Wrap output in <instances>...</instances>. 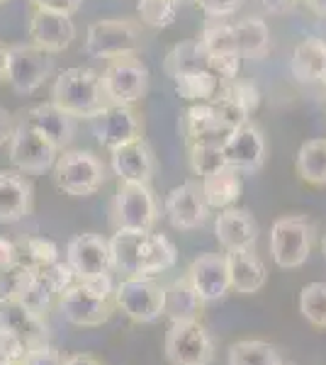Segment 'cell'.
<instances>
[{
    "label": "cell",
    "mask_w": 326,
    "mask_h": 365,
    "mask_svg": "<svg viewBox=\"0 0 326 365\" xmlns=\"http://www.w3.org/2000/svg\"><path fill=\"white\" fill-rule=\"evenodd\" d=\"M108 244L112 268L124 275H156L170 270L178 261L175 246L163 234L117 229Z\"/></svg>",
    "instance_id": "1"
},
{
    "label": "cell",
    "mask_w": 326,
    "mask_h": 365,
    "mask_svg": "<svg viewBox=\"0 0 326 365\" xmlns=\"http://www.w3.org/2000/svg\"><path fill=\"white\" fill-rule=\"evenodd\" d=\"M49 344L44 317L27 309L17 297H0V358L22 361L25 353Z\"/></svg>",
    "instance_id": "2"
},
{
    "label": "cell",
    "mask_w": 326,
    "mask_h": 365,
    "mask_svg": "<svg viewBox=\"0 0 326 365\" xmlns=\"http://www.w3.org/2000/svg\"><path fill=\"white\" fill-rule=\"evenodd\" d=\"M110 273L91 280H76L58 295V312L76 327H100L115 312Z\"/></svg>",
    "instance_id": "3"
},
{
    "label": "cell",
    "mask_w": 326,
    "mask_h": 365,
    "mask_svg": "<svg viewBox=\"0 0 326 365\" xmlns=\"http://www.w3.org/2000/svg\"><path fill=\"white\" fill-rule=\"evenodd\" d=\"M51 103L58 105L71 117L88 120L108 103L103 93V83H100V73L86 66L61 71L56 76L54 86H51Z\"/></svg>",
    "instance_id": "4"
},
{
    "label": "cell",
    "mask_w": 326,
    "mask_h": 365,
    "mask_svg": "<svg viewBox=\"0 0 326 365\" xmlns=\"http://www.w3.org/2000/svg\"><path fill=\"white\" fill-rule=\"evenodd\" d=\"M115 307H120L129 319L151 324L163 317L165 287L153 275H127L112 292Z\"/></svg>",
    "instance_id": "5"
},
{
    "label": "cell",
    "mask_w": 326,
    "mask_h": 365,
    "mask_svg": "<svg viewBox=\"0 0 326 365\" xmlns=\"http://www.w3.org/2000/svg\"><path fill=\"white\" fill-rule=\"evenodd\" d=\"M54 180L71 197L96 195L105 182V166L91 151H63L54 161Z\"/></svg>",
    "instance_id": "6"
},
{
    "label": "cell",
    "mask_w": 326,
    "mask_h": 365,
    "mask_svg": "<svg viewBox=\"0 0 326 365\" xmlns=\"http://www.w3.org/2000/svg\"><path fill=\"white\" fill-rule=\"evenodd\" d=\"M141 46V29L134 20H98L88 27L86 54L91 58L136 56Z\"/></svg>",
    "instance_id": "7"
},
{
    "label": "cell",
    "mask_w": 326,
    "mask_h": 365,
    "mask_svg": "<svg viewBox=\"0 0 326 365\" xmlns=\"http://www.w3.org/2000/svg\"><path fill=\"white\" fill-rule=\"evenodd\" d=\"M54 71V58L49 51L34 44H15L8 46V61H5V81L13 86L20 96H32Z\"/></svg>",
    "instance_id": "8"
},
{
    "label": "cell",
    "mask_w": 326,
    "mask_h": 365,
    "mask_svg": "<svg viewBox=\"0 0 326 365\" xmlns=\"http://www.w3.org/2000/svg\"><path fill=\"white\" fill-rule=\"evenodd\" d=\"M314 244V227L307 217H282L270 229V256L277 268H300L307 263Z\"/></svg>",
    "instance_id": "9"
},
{
    "label": "cell",
    "mask_w": 326,
    "mask_h": 365,
    "mask_svg": "<svg viewBox=\"0 0 326 365\" xmlns=\"http://www.w3.org/2000/svg\"><path fill=\"white\" fill-rule=\"evenodd\" d=\"M165 361L170 365H212L215 344L210 331L198 322H170L165 331Z\"/></svg>",
    "instance_id": "10"
},
{
    "label": "cell",
    "mask_w": 326,
    "mask_h": 365,
    "mask_svg": "<svg viewBox=\"0 0 326 365\" xmlns=\"http://www.w3.org/2000/svg\"><path fill=\"white\" fill-rule=\"evenodd\" d=\"M100 83L108 103L134 105L149 91V68L136 56L110 58L105 71L100 73Z\"/></svg>",
    "instance_id": "11"
},
{
    "label": "cell",
    "mask_w": 326,
    "mask_h": 365,
    "mask_svg": "<svg viewBox=\"0 0 326 365\" xmlns=\"http://www.w3.org/2000/svg\"><path fill=\"white\" fill-rule=\"evenodd\" d=\"M112 220L117 229H141L151 232L158 220V202L146 182H120L115 195Z\"/></svg>",
    "instance_id": "12"
},
{
    "label": "cell",
    "mask_w": 326,
    "mask_h": 365,
    "mask_svg": "<svg viewBox=\"0 0 326 365\" xmlns=\"http://www.w3.org/2000/svg\"><path fill=\"white\" fill-rule=\"evenodd\" d=\"M88 122H91V132L98 144L110 151L141 137V122L129 105L105 103L98 113L88 117Z\"/></svg>",
    "instance_id": "13"
},
{
    "label": "cell",
    "mask_w": 326,
    "mask_h": 365,
    "mask_svg": "<svg viewBox=\"0 0 326 365\" xmlns=\"http://www.w3.org/2000/svg\"><path fill=\"white\" fill-rule=\"evenodd\" d=\"M10 146V161L17 170L22 173H44L54 166L58 149L51 141H46L39 132H34L32 127L25 122H17L13 129V137L8 141Z\"/></svg>",
    "instance_id": "14"
},
{
    "label": "cell",
    "mask_w": 326,
    "mask_h": 365,
    "mask_svg": "<svg viewBox=\"0 0 326 365\" xmlns=\"http://www.w3.org/2000/svg\"><path fill=\"white\" fill-rule=\"evenodd\" d=\"M66 263L73 270L76 280H91L108 275L112 268L110 244L98 234H78L66 246Z\"/></svg>",
    "instance_id": "15"
},
{
    "label": "cell",
    "mask_w": 326,
    "mask_h": 365,
    "mask_svg": "<svg viewBox=\"0 0 326 365\" xmlns=\"http://www.w3.org/2000/svg\"><path fill=\"white\" fill-rule=\"evenodd\" d=\"M165 217L175 229L180 232H193V229H200L207 222V215H210V207L205 202L203 187L195 180H185L178 187L168 192L165 197Z\"/></svg>",
    "instance_id": "16"
},
{
    "label": "cell",
    "mask_w": 326,
    "mask_h": 365,
    "mask_svg": "<svg viewBox=\"0 0 326 365\" xmlns=\"http://www.w3.org/2000/svg\"><path fill=\"white\" fill-rule=\"evenodd\" d=\"M222 154L227 166L241 170V173H253L265 161L263 132L258 127H253L251 122L231 129L222 141Z\"/></svg>",
    "instance_id": "17"
},
{
    "label": "cell",
    "mask_w": 326,
    "mask_h": 365,
    "mask_svg": "<svg viewBox=\"0 0 326 365\" xmlns=\"http://www.w3.org/2000/svg\"><path fill=\"white\" fill-rule=\"evenodd\" d=\"M188 278L205 304L222 299L231 287L224 253H200L188 268Z\"/></svg>",
    "instance_id": "18"
},
{
    "label": "cell",
    "mask_w": 326,
    "mask_h": 365,
    "mask_svg": "<svg viewBox=\"0 0 326 365\" xmlns=\"http://www.w3.org/2000/svg\"><path fill=\"white\" fill-rule=\"evenodd\" d=\"M29 39L39 49L58 54V51L68 49L76 39V25L68 15L34 8L32 17H29Z\"/></svg>",
    "instance_id": "19"
},
{
    "label": "cell",
    "mask_w": 326,
    "mask_h": 365,
    "mask_svg": "<svg viewBox=\"0 0 326 365\" xmlns=\"http://www.w3.org/2000/svg\"><path fill=\"white\" fill-rule=\"evenodd\" d=\"M110 154L112 173L120 178V182H146L149 185L153 170H156V158L144 139L139 137L127 141V144L112 149Z\"/></svg>",
    "instance_id": "20"
},
{
    "label": "cell",
    "mask_w": 326,
    "mask_h": 365,
    "mask_svg": "<svg viewBox=\"0 0 326 365\" xmlns=\"http://www.w3.org/2000/svg\"><path fill=\"white\" fill-rule=\"evenodd\" d=\"M22 122L32 127L34 132H39L46 141H51L58 151L66 149L76 137V117L63 113L54 103H41L29 108Z\"/></svg>",
    "instance_id": "21"
},
{
    "label": "cell",
    "mask_w": 326,
    "mask_h": 365,
    "mask_svg": "<svg viewBox=\"0 0 326 365\" xmlns=\"http://www.w3.org/2000/svg\"><path fill=\"white\" fill-rule=\"evenodd\" d=\"M217 241L224 246V251L231 249H253L258 241V225L248 210L227 207L219 210L215 222Z\"/></svg>",
    "instance_id": "22"
},
{
    "label": "cell",
    "mask_w": 326,
    "mask_h": 365,
    "mask_svg": "<svg viewBox=\"0 0 326 365\" xmlns=\"http://www.w3.org/2000/svg\"><path fill=\"white\" fill-rule=\"evenodd\" d=\"M32 212V185L15 170H0V225H17Z\"/></svg>",
    "instance_id": "23"
},
{
    "label": "cell",
    "mask_w": 326,
    "mask_h": 365,
    "mask_svg": "<svg viewBox=\"0 0 326 365\" xmlns=\"http://www.w3.org/2000/svg\"><path fill=\"white\" fill-rule=\"evenodd\" d=\"M229 270V285L241 295H253L268 280V270L253 249H231L224 253Z\"/></svg>",
    "instance_id": "24"
},
{
    "label": "cell",
    "mask_w": 326,
    "mask_h": 365,
    "mask_svg": "<svg viewBox=\"0 0 326 365\" xmlns=\"http://www.w3.org/2000/svg\"><path fill=\"white\" fill-rule=\"evenodd\" d=\"M200 187H203L207 207L227 210L239 202L241 192H244V180H241V170H236L231 166H222V168L212 170V173L203 175Z\"/></svg>",
    "instance_id": "25"
},
{
    "label": "cell",
    "mask_w": 326,
    "mask_h": 365,
    "mask_svg": "<svg viewBox=\"0 0 326 365\" xmlns=\"http://www.w3.org/2000/svg\"><path fill=\"white\" fill-rule=\"evenodd\" d=\"M180 134L185 139V144H203V141H210V144H222L224 137H227V129L219 127L215 113H212L210 103H193L190 108L183 113L180 117Z\"/></svg>",
    "instance_id": "26"
},
{
    "label": "cell",
    "mask_w": 326,
    "mask_h": 365,
    "mask_svg": "<svg viewBox=\"0 0 326 365\" xmlns=\"http://www.w3.org/2000/svg\"><path fill=\"white\" fill-rule=\"evenodd\" d=\"M205 302L200 299L198 290L190 282V278L180 275L165 287V304H163V314L170 322H198L203 314Z\"/></svg>",
    "instance_id": "27"
},
{
    "label": "cell",
    "mask_w": 326,
    "mask_h": 365,
    "mask_svg": "<svg viewBox=\"0 0 326 365\" xmlns=\"http://www.w3.org/2000/svg\"><path fill=\"white\" fill-rule=\"evenodd\" d=\"M195 71H210V54L200 39H188V42L175 44L163 61V73L173 81L178 76L195 73Z\"/></svg>",
    "instance_id": "28"
},
{
    "label": "cell",
    "mask_w": 326,
    "mask_h": 365,
    "mask_svg": "<svg viewBox=\"0 0 326 365\" xmlns=\"http://www.w3.org/2000/svg\"><path fill=\"white\" fill-rule=\"evenodd\" d=\"M234 27V44L236 54L241 58H263L270 49V32L260 17H246L239 20Z\"/></svg>",
    "instance_id": "29"
},
{
    "label": "cell",
    "mask_w": 326,
    "mask_h": 365,
    "mask_svg": "<svg viewBox=\"0 0 326 365\" xmlns=\"http://www.w3.org/2000/svg\"><path fill=\"white\" fill-rule=\"evenodd\" d=\"M56 295L58 292L54 290V285L49 282V278L44 275V270L25 268L22 280H20V285H17L13 297L20 299L27 309H32V312H37V314L44 317V312L49 309L51 299H54Z\"/></svg>",
    "instance_id": "30"
},
{
    "label": "cell",
    "mask_w": 326,
    "mask_h": 365,
    "mask_svg": "<svg viewBox=\"0 0 326 365\" xmlns=\"http://www.w3.org/2000/svg\"><path fill=\"white\" fill-rule=\"evenodd\" d=\"M326 61V44L317 37H307L305 42H300L292 51V68L295 78L302 83H314V81L322 78Z\"/></svg>",
    "instance_id": "31"
},
{
    "label": "cell",
    "mask_w": 326,
    "mask_h": 365,
    "mask_svg": "<svg viewBox=\"0 0 326 365\" xmlns=\"http://www.w3.org/2000/svg\"><path fill=\"white\" fill-rule=\"evenodd\" d=\"M297 175L310 185H326V139H310L300 146Z\"/></svg>",
    "instance_id": "32"
},
{
    "label": "cell",
    "mask_w": 326,
    "mask_h": 365,
    "mask_svg": "<svg viewBox=\"0 0 326 365\" xmlns=\"http://www.w3.org/2000/svg\"><path fill=\"white\" fill-rule=\"evenodd\" d=\"M229 365H282L280 351L272 344L256 339H246V341H236L229 346Z\"/></svg>",
    "instance_id": "33"
},
{
    "label": "cell",
    "mask_w": 326,
    "mask_h": 365,
    "mask_svg": "<svg viewBox=\"0 0 326 365\" xmlns=\"http://www.w3.org/2000/svg\"><path fill=\"white\" fill-rule=\"evenodd\" d=\"M219 78L212 71H195L175 78V93L178 98L188 100V103H210L219 93Z\"/></svg>",
    "instance_id": "34"
},
{
    "label": "cell",
    "mask_w": 326,
    "mask_h": 365,
    "mask_svg": "<svg viewBox=\"0 0 326 365\" xmlns=\"http://www.w3.org/2000/svg\"><path fill=\"white\" fill-rule=\"evenodd\" d=\"M17 249V263L25 268H46L54 261H58V249L51 239L44 237H25L15 244Z\"/></svg>",
    "instance_id": "35"
},
{
    "label": "cell",
    "mask_w": 326,
    "mask_h": 365,
    "mask_svg": "<svg viewBox=\"0 0 326 365\" xmlns=\"http://www.w3.org/2000/svg\"><path fill=\"white\" fill-rule=\"evenodd\" d=\"M300 312L312 327L326 329V282H310L302 287Z\"/></svg>",
    "instance_id": "36"
},
{
    "label": "cell",
    "mask_w": 326,
    "mask_h": 365,
    "mask_svg": "<svg viewBox=\"0 0 326 365\" xmlns=\"http://www.w3.org/2000/svg\"><path fill=\"white\" fill-rule=\"evenodd\" d=\"M136 10H139V17L144 25L163 29L175 22L180 3L178 0H139Z\"/></svg>",
    "instance_id": "37"
},
{
    "label": "cell",
    "mask_w": 326,
    "mask_h": 365,
    "mask_svg": "<svg viewBox=\"0 0 326 365\" xmlns=\"http://www.w3.org/2000/svg\"><path fill=\"white\" fill-rule=\"evenodd\" d=\"M190 151V166L195 170V175H207L212 170L227 166L224 161V154H222V144H210V141H203V144H190L188 146Z\"/></svg>",
    "instance_id": "38"
},
{
    "label": "cell",
    "mask_w": 326,
    "mask_h": 365,
    "mask_svg": "<svg viewBox=\"0 0 326 365\" xmlns=\"http://www.w3.org/2000/svg\"><path fill=\"white\" fill-rule=\"evenodd\" d=\"M210 105H212V113H215L219 127L227 129V132L248 122V115L244 113V108H239V105L229 96H224V93H217V96L210 100Z\"/></svg>",
    "instance_id": "39"
},
{
    "label": "cell",
    "mask_w": 326,
    "mask_h": 365,
    "mask_svg": "<svg viewBox=\"0 0 326 365\" xmlns=\"http://www.w3.org/2000/svg\"><path fill=\"white\" fill-rule=\"evenodd\" d=\"M200 42L207 49V54H227V51H236L234 44V27L224 25V22H212L205 27Z\"/></svg>",
    "instance_id": "40"
},
{
    "label": "cell",
    "mask_w": 326,
    "mask_h": 365,
    "mask_svg": "<svg viewBox=\"0 0 326 365\" xmlns=\"http://www.w3.org/2000/svg\"><path fill=\"white\" fill-rule=\"evenodd\" d=\"M224 96H229L231 100H234L239 108H244V113L251 117L253 113L258 110L260 105V91L258 86L253 83V81H231V83L224 86Z\"/></svg>",
    "instance_id": "41"
},
{
    "label": "cell",
    "mask_w": 326,
    "mask_h": 365,
    "mask_svg": "<svg viewBox=\"0 0 326 365\" xmlns=\"http://www.w3.org/2000/svg\"><path fill=\"white\" fill-rule=\"evenodd\" d=\"M210 71L219 78V83L227 86L231 81L239 78L241 71V56L236 51H227V54H210Z\"/></svg>",
    "instance_id": "42"
},
{
    "label": "cell",
    "mask_w": 326,
    "mask_h": 365,
    "mask_svg": "<svg viewBox=\"0 0 326 365\" xmlns=\"http://www.w3.org/2000/svg\"><path fill=\"white\" fill-rule=\"evenodd\" d=\"M195 5H200L207 17H229L239 13L244 0H195Z\"/></svg>",
    "instance_id": "43"
},
{
    "label": "cell",
    "mask_w": 326,
    "mask_h": 365,
    "mask_svg": "<svg viewBox=\"0 0 326 365\" xmlns=\"http://www.w3.org/2000/svg\"><path fill=\"white\" fill-rule=\"evenodd\" d=\"M20 363L22 365H63V358L56 349H51V346L46 344V346H39V349L25 353V358H22Z\"/></svg>",
    "instance_id": "44"
},
{
    "label": "cell",
    "mask_w": 326,
    "mask_h": 365,
    "mask_svg": "<svg viewBox=\"0 0 326 365\" xmlns=\"http://www.w3.org/2000/svg\"><path fill=\"white\" fill-rule=\"evenodd\" d=\"M32 8L37 10H49V13H61L73 17L83 8V0H29Z\"/></svg>",
    "instance_id": "45"
},
{
    "label": "cell",
    "mask_w": 326,
    "mask_h": 365,
    "mask_svg": "<svg viewBox=\"0 0 326 365\" xmlns=\"http://www.w3.org/2000/svg\"><path fill=\"white\" fill-rule=\"evenodd\" d=\"M13 266H17V249H15V241L0 237V273H5V270H10Z\"/></svg>",
    "instance_id": "46"
},
{
    "label": "cell",
    "mask_w": 326,
    "mask_h": 365,
    "mask_svg": "<svg viewBox=\"0 0 326 365\" xmlns=\"http://www.w3.org/2000/svg\"><path fill=\"white\" fill-rule=\"evenodd\" d=\"M258 3L270 15H285L295 8V0H258Z\"/></svg>",
    "instance_id": "47"
},
{
    "label": "cell",
    "mask_w": 326,
    "mask_h": 365,
    "mask_svg": "<svg viewBox=\"0 0 326 365\" xmlns=\"http://www.w3.org/2000/svg\"><path fill=\"white\" fill-rule=\"evenodd\" d=\"M13 129H15L13 115H10L5 108H0V146L8 144L10 137H13Z\"/></svg>",
    "instance_id": "48"
},
{
    "label": "cell",
    "mask_w": 326,
    "mask_h": 365,
    "mask_svg": "<svg viewBox=\"0 0 326 365\" xmlns=\"http://www.w3.org/2000/svg\"><path fill=\"white\" fill-rule=\"evenodd\" d=\"M63 365H103L98 361V358L88 356V353H78V356H71L63 361Z\"/></svg>",
    "instance_id": "49"
},
{
    "label": "cell",
    "mask_w": 326,
    "mask_h": 365,
    "mask_svg": "<svg viewBox=\"0 0 326 365\" xmlns=\"http://www.w3.org/2000/svg\"><path fill=\"white\" fill-rule=\"evenodd\" d=\"M307 5H310V8H312L317 15L326 17V0H307Z\"/></svg>",
    "instance_id": "50"
},
{
    "label": "cell",
    "mask_w": 326,
    "mask_h": 365,
    "mask_svg": "<svg viewBox=\"0 0 326 365\" xmlns=\"http://www.w3.org/2000/svg\"><path fill=\"white\" fill-rule=\"evenodd\" d=\"M5 61H8V46L0 44V81L5 78Z\"/></svg>",
    "instance_id": "51"
},
{
    "label": "cell",
    "mask_w": 326,
    "mask_h": 365,
    "mask_svg": "<svg viewBox=\"0 0 326 365\" xmlns=\"http://www.w3.org/2000/svg\"><path fill=\"white\" fill-rule=\"evenodd\" d=\"M0 365H22L20 361H8V358H0Z\"/></svg>",
    "instance_id": "52"
},
{
    "label": "cell",
    "mask_w": 326,
    "mask_h": 365,
    "mask_svg": "<svg viewBox=\"0 0 326 365\" xmlns=\"http://www.w3.org/2000/svg\"><path fill=\"white\" fill-rule=\"evenodd\" d=\"M319 81H322V83L326 86V61H324V71H322V78H319Z\"/></svg>",
    "instance_id": "53"
},
{
    "label": "cell",
    "mask_w": 326,
    "mask_h": 365,
    "mask_svg": "<svg viewBox=\"0 0 326 365\" xmlns=\"http://www.w3.org/2000/svg\"><path fill=\"white\" fill-rule=\"evenodd\" d=\"M322 251H324V258H326V237H324V244H322Z\"/></svg>",
    "instance_id": "54"
},
{
    "label": "cell",
    "mask_w": 326,
    "mask_h": 365,
    "mask_svg": "<svg viewBox=\"0 0 326 365\" xmlns=\"http://www.w3.org/2000/svg\"><path fill=\"white\" fill-rule=\"evenodd\" d=\"M178 3H180V5H183V3H195V0H178Z\"/></svg>",
    "instance_id": "55"
},
{
    "label": "cell",
    "mask_w": 326,
    "mask_h": 365,
    "mask_svg": "<svg viewBox=\"0 0 326 365\" xmlns=\"http://www.w3.org/2000/svg\"><path fill=\"white\" fill-rule=\"evenodd\" d=\"M282 365H295V363H285V361H282Z\"/></svg>",
    "instance_id": "56"
},
{
    "label": "cell",
    "mask_w": 326,
    "mask_h": 365,
    "mask_svg": "<svg viewBox=\"0 0 326 365\" xmlns=\"http://www.w3.org/2000/svg\"><path fill=\"white\" fill-rule=\"evenodd\" d=\"M3 3H8V0H0V5H3Z\"/></svg>",
    "instance_id": "57"
}]
</instances>
